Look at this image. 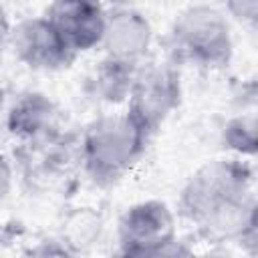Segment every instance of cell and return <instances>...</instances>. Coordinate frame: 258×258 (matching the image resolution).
<instances>
[{"mask_svg": "<svg viewBox=\"0 0 258 258\" xmlns=\"http://www.w3.org/2000/svg\"><path fill=\"white\" fill-rule=\"evenodd\" d=\"M179 214L208 242L258 246V181L248 163L216 159L183 185Z\"/></svg>", "mask_w": 258, "mask_h": 258, "instance_id": "6da1fadb", "label": "cell"}, {"mask_svg": "<svg viewBox=\"0 0 258 258\" xmlns=\"http://www.w3.org/2000/svg\"><path fill=\"white\" fill-rule=\"evenodd\" d=\"M151 137L127 111L93 121L81 141V157L89 177L97 185L119 181L145 153Z\"/></svg>", "mask_w": 258, "mask_h": 258, "instance_id": "7a4b0ae2", "label": "cell"}, {"mask_svg": "<svg viewBox=\"0 0 258 258\" xmlns=\"http://www.w3.org/2000/svg\"><path fill=\"white\" fill-rule=\"evenodd\" d=\"M173 64L224 69L232 60L234 44L226 18L212 6L200 4L183 10L167 36Z\"/></svg>", "mask_w": 258, "mask_h": 258, "instance_id": "3957f363", "label": "cell"}, {"mask_svg": "<svg viewBox=\"0 0 258 258\" xmlns=\"http://www.w3.org/2000/svg\"><path fill=\"white\" fill-rule=\"evenodd\" d=\"M119 248L125 256H165L185 254L175 244V220L171 210L159 200L131 206L119 220Z\"/></svg>", "mask_w": 258, "mask_h": 258, "instance_id": "277c9868", "label": "cell"}, {"mask_svg": "<svg viewBox=\"0 0 258 258\" xmlns=\"http://www.w3.org/2000/svg\"><path fill=\"white\" fill-rule=\"evenodd\" d=\"M127 113L151 135L179 107L181 83L173 62H151L137 69L129 91Z\"/></svg>", "mask_w": 258, "mask_h": 258, "instance_id": "5b68a950", "label": "cell"}, {"mask_svg": "<svg viewBox=\"0 0 258 258\" xmlns=\"http://www.w3.org/2000/svg\"><path fill=\"white\" fill-rule=\"evenodd\" d=\"M10 42L16 58L34 71H60L77 58V52L46 16L26 18L16 24Z\"/></svg>", "mask_w": 258, "mask_h": 258, "instance_id": "8992f818", "label": "cell"}, {"mask_svg": "<svg viewBox=\"0 0 258 258\" xmlns=\"http://www.w3.org/2000/svg\"><path fill=\"white\" fill-rule=\"evenodd\" d=\"M46 18L77 54L103 42L107 14L101 0H54Z\"/></svg>", "mask_w": 258, "mask_h": 258, "instance_id": "52a82bcc", "label": "cell"}, {"mask_svg": "<svg viewBox=\"0 0 258 258\" xmlns=\"http://www.w3.org/2000/svg\"><path fill=\"white\" fill-rule=\"evenodd\" d=\"M151 42V26L147 18L133 8H115L107 14L103 46L109 58L139 64Z\"/></svg>", "mask_w": 258, "mask_h": 258, "instance_id": "ba28073f", "label": "cell"}, {"mask_svg": "<svg viewBox=\"0 0 258 258\" xmlns=\"http://www.w3.org/2000/svg\"><path fill=\"white\" fill-rule=\"evenodd\" d=\"M54 105L40 93L22 95L8 113V129L26 145H44L56 141Z\"/></svg>", "mask_w": 258, "mask_h": 258, "instance_id": "9c48e42d", "label": "cell"}, {"mask_svg": "<svg viewBox=\"0 0 258 258\" xmlns=\"http://www.w3.org/2000/svg\"><path fill=\"white\" fill-rule=\"evenodd\" d=\"M137 69H139V64H131V62H123V60L105 56V60L101 62V67L97 71V91L109 103H119V101L127 99L131 85L135 81Z\"/></svg>", "mask_w": 258, "mask_h": 258, "instance_id": "30bf717a", "label": "cell"}, {"mask_svg": "<svg viewBox=\"0 0 258 258\" xmlns=\"http://www.w3.org/2000/svg\"><path fill=\"white\" fill-rule=\"evenodd\" d=\"M230 147L238 149L240 153H256L258 151V133L248 127L244 121H232L224 133Z\"/></svg>", "mask_w": 258, "mask_h": 258, "instance_id": "8fae6325", "label": "cell"}, {"mask_svg": "<svg viewBox=\"0 0 258 258\" xmlns=\"http://www.w3.org/2000/svg\"><path fill=\"white\" fill-rule=\"evenodd\" d=\"M224 4L240 22L258 26V0H224Z\"/></svg>", "mask_w": 258, "mask_h": 258, "instance_id": "7c38bea8", "label": "cell"}]
</instances>
